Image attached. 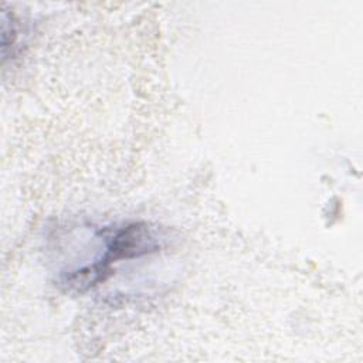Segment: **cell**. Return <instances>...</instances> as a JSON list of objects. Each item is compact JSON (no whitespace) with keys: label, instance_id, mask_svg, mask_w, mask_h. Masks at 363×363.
Wrapping results in <instances>:
<instances>
[{"label":"cell","instance_id":"obj_1","mask_svg":"<svg viewBox=\"0 0 363 363\" xmlns=\"http://www.w3.org/2000/svg\"><path fill=\"white\" fill-rule=\"evenodd\" d=\"M104 254L91 264L69 272L62 278V284L75 292H84L106 279L111 265L118 259H128L146 255L164 245V235L155 225L143 221L126 223L121 227L105 228Z\"/></svg>","mask_w":363,"mask_h":363}]
</instances>
